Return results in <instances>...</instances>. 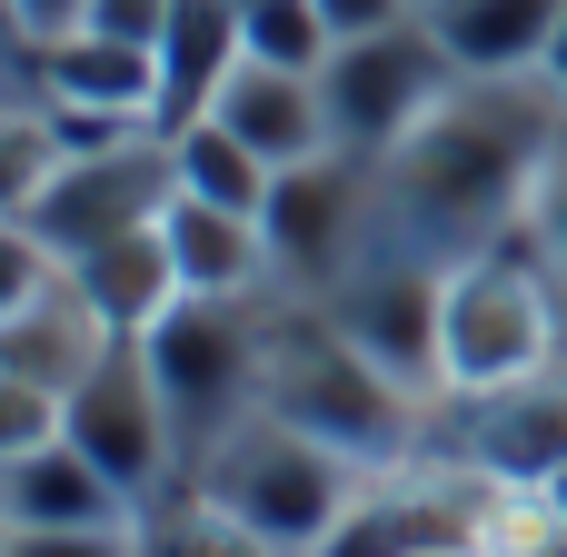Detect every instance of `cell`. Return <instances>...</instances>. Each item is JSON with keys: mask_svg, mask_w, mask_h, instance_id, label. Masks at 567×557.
<instances>
[{"mask_svg": "<svg viewBox=\"0 0 567 557\" xmlns=\"http://www.w3.org/2000/svg\"><path fill=\"white\" fill-rule=\"evenodd\" d=\"M558 110L567 100L548 80H458L379 159V249H419V259L458 269L468 249L518 239Z\"/></svg>", "mask_w": 567, "mask_h": 557, "instance_id": "cell-1", "label": "cell"}, {"mask_svg": "<svg viewBox=\"0 0 567 557\" xmlns=\"http://www.w3.org/2000/svg\"><path fill=\"white\" fill-rule=\"evenodd\" d=\"M259 409H279L289 429H309L319 448H339L349 468H409L419 439H429V399L399 389L369 349H349L329 329L319 299L279 289L269 299V379H259Z\"/></svg>", "mask_w": 567, "mask_h": 557, "instance_id": "cell-2", "label": "cell"}, {"mask_svg": "<svg viewBox=\"0 0 567 557\" xmlns=\"http://www.w3.org/2000/svg\"><path fill=\"white\" fill-rule=\"evenodd\" d=\"M359 478H369V468H349L339 448H319V439L289 429L279 409H239L229 429H209V439L189 448V488L219 498L259 548H279V557H319L329 548L339 518L369 498Z\"/></svg>", "mask_w": 567, "mask_h": 557, "instance_id": "cell-3", "label": "cell"}, {"mask_svg": "<svg viewBox=\"0 0 567 557\" xmlns=\"http://www.w3.org/2000/svg\"><path fill=\"white\" fill-rule=\"evenodd\" d=\"M558 309L567 289L528 239L468 249L449 269V399H498V389H528V379L567 369Z\"/></svg>", "mask_w": 567, "mask_h": 557, "instance_id": "cell-4", "label": "cell"}, {"mask_svg": "<svg viewBox=\"0 0 567 557\" xmlns=\"http://www.w3.org/2000/svg\"><path fill=\"white\" fill-rule=\"evenodd\" d=\"M468 70L449 60V40L429 30V10L389 20V30H359L319 60V100H329V140L359 149V159H389Z\"/></svg>", "mask_w": 567, "mask_h": 557, "instance_id": "cell-5", "label": "cell"}, {"mask_svg": "<svg viewBox=\"0 0 567 557\" xmlns=\"http://www.w3.org/2000/svg\"><path fill=\"white\" fill-rule=\"evenodd\" d=\"M269 299H179L140 339V359H150V379H159V399H169V419H179L189 448L209 429H229L239 409H259V379H269Z\"/></svg>", "mask_w": 567, "mask_h": 557, "instance_id": "cell-6", "label": "cell"}, {"mask_svg": "<svg viewBox=\"0 0 567 557\" xmlns=\"http://www.w3.org/2000/svg\"><path fill=\"white\" fill-rule=\"evenodd\" d=\"M169 199H179L169 130H150V140H120V149L60 159V169H50V189H30V199H20V209H0V219H10L20 239H40V249L70 269V259H90V249H110V239L150 229Z\"/></svg>", "mask_w": 567, "mask_h": 557, "instance_id": "cell-7", "label": "cell"}, {"mask_svg": "<svg viewBox=\"0 0 567 557\" xmlns=\"http://www.w3.org/2000/svg\"><path fill=\"white\" fill-rule=\"evenodd\" d=\"M329 329L349 349H369L399 389H419L429 409L449 399V269L419 249H369L339 289H319Z\"/></svg>", "mask_w": 567, "mask_h": 557, "instance_id": "cell-8", "label": "cell"}, {"mask_svg": "<svg viewBox=\"0 0 567 557\" xmlns=\"http://www.w3.org/2000/svg\"><path fill=\"white\" fill-rule=\"evenodd\" d=\"M259 229H269L279 289H299V299L339 289V279L379 249V159H359V149H319V159L279 169Z\"/></svg>", "mask_w": 567, "mask_h": 557, "instance_id": "cell-9", "label": "cell"}, {"mask_svg": "<svg viewBox=\"0 0 567 557\" xmlns=\"http://www.w3.org/2000/svg\"><path fill=\"white\" fill-rule=\"evenodd\" d=\"M60 439H70V448H90V458L120 478V498H130V508H159V498L189 478V439H179V419H169V399H159V379H150L140 339H120V349L70 389Z\"/></svg>", "mask_w": 567, "mask_h": 557, "instance_id": "cell-10", "label": "cell"}, {"mask_svg": "<svg viewBox=\"0 0 567 557\" xmlns=\"http://www.w3.org/2000/svg\"><path fill=\"white\" fill-rule=\"evenodd\" d=\"M10 80L70 100V110H120V120H159V50L110 40V30H60V40H20Z\"/></svg>", "mask_w": 567, "mask_h": 557, "instance_id": "cell-11", "label": "cell"}, {"mask_svg": "<svg viewBox=\"0 0 567 557\" xmlns=\"http://www.w3.org/2000/svg\"><path fill=\"white\" fill-rule=\"evenodd\" d=\"M209 120H219V130H239V140L269 159V169H299V159L339 149V140H329V100H319V70H279V60H239V70L219 80Z\"/></svg>", "mask_w": 567, "mask_h": 557, "instance_id": "cell-12", "label": "cell"}, {"mask_svg": "<svg viewBox=\"0 0 567 557\" xmlns=\"http://www.w3.org/2000/svg\"><path fill=\"white\" fill-rule=\"evenodd\" d=\"M0 518H10V528H120V518H140V508L120 498V478H110L90 448L40 439V448H10V458H0Z\"/></svg>", "mask_w": 567, "mask_h": 557, "instance_id": "cell-13", "label": "cell"}, {"mask_svg": "<svg viewBox=\"0 0 567 557\" xmlns=\"http://www.w3.org/2000/svg\"><path fill=\"white\" fill-rule=\"evenodd\" d=\"M468 409V458L478 478L498 488H548L567 468V379H528V389H498V399H458Z\"/></svg>", "mask_w": 567, "mask_h": 557, "instance_id": "cell-14", "label": "cell"}, {"mask_svg": "<svg viewBox=\"0 0 567 557\" xmlns=\"http://www.w3.org/2000/svg\"><path fill=\"white\" fill-rule=\"evenodd\" d=\"M169 229V259H179V289L189 299H269L279 289V259H269V229L249 209H219V199H169L159 209Z\"/></svg>", "mask_w": 567, "mask_h": 557, "instance_id": "cell-15", "label": "cell"}, {"mask_svg": "<svg viewBox=\"0 0 567 557\" xmlns=\"http://www.w3.org/2000/svg\"><path fill=\"white\" fill-rule=\"evenodd\" d=\"M567 0H429V30L468 80H538Z\"/></svg>", "mask_w": 567, "mask_h": 557, "instance_id": "cell-16", "label": "cell"}, {"mask_svg": "<svg viewBox=\"0 0 567 557\" xmlns=\"http://www.w3.org/2000/svg\"><path fill=\"white\" fill-rule=\"evenodd\" d=\"M70 279H80V299H90L120 339H150V329L189 299L159 219H150V229H130V239H110V249H90V259H70Z\"/></svg>", "mask_w": 567, "mask_h": 557, "instance_id": "cell-17", "label": "cell"}, {"mask_svg": "<svg viewBox=\"0 0 567 557\" xmlns=\"http://www.w3.org/2000/svg\"><path fill=\"white\" fill-rule=\"evenodd\" d=\"M239 60H249L239 0H169V20H159V120H169V130L199 120Z\"/></svg>", "mask_w": 567, "mask_h": 557, "instance_id": "cell-18", "label": "cell"}, {"mask_svg": "<svg viewBox=\"0 0 567 557\" xmlns=\"http://www.w3.org/2000/svg\"><path fill=\"white\" fill-rule=\"evenodd\" d=\"M169 169H179V189H189V199H219V209H249V219L269 209V179H279V169H269L239 130H219L209 110L169 130Z\"/></svg>", "mask_w": 567, "mask_h": 557, "instance_id": "cell-19", "label": "cell"}, {"mask_svg": "<svg viewBox=\"0 0 567 557\" xmlns=\"http://www.w3.org/2000/svg\"><path fill=\"white\" fill-rule=\"evenodd\" d=\"M140 557H279V548H259L219 498H199V488L179 478L159 508H140Z\"/></svg>", "mask_w": 567, "mask_h": 557, "instance_id": "cell-20", "label": "cell"}, {"mask_svg": "<svg viewBox=\"0 0 567 557\" xmlns=\"http://www.w3.org/2000/svg\"><path fill=\"white\" fill-rule=\"evenodd\" d=\"M239 40H249V60H279V70H319L339 50L319 0H239Z\"/></svg>", "mask_w": 567, "mask_h": 557, "instance_id": "cell-21", "label": "cell"}, {"mask_svg": "<svg viewBox=\"0 0 567 557\" xmlns=\"http://www.w3.org/2000/svg\"><path fill=\"white\" fill-rule=\"evenodd\" d=\"M518 239L558 269L567 289V110H558V140H548V159H538V189H528V219H518Z\"/></svg>", "mask_w": 567, "mask_h": 557, "instance_id": "cell-22", "label": "cell"}, {"mask_svg": "<svg viewBox=\"0 0 567 557\" xmlns=\"http://www.w3.org/2000/svg\"><path fill=\"white\" fill-rule=\"evenodd\" d=\"M0 557H140V518H120V528H10Z\"/></svg>", "mask_w": 567, "mask_h": 557, "instance_id": "cell-23", "label": "cell"}, {"mask_svg": "<svg viewBox=\"0 0 567 557\" xmlns=\"http://www.w3.org/2000/svg\"><path fill=\"white\" fill-rule=\"evenodd\" d=\"M159 20H169V0H90V30L140 40V50H159Z\"/></svg>", "mask_w": 567, "mask_h": 557, "instance_id": "cell-24", "label": "cell"}, {"mask_svg": "<svg viewBox=\"0 0 567 557\" xmlns=\"http://www.w3.org/2000/svg\"><path fill=\"white\" fill-rule=\"evenodd\" d=\"M90 20V0H10V30L20 40H60V30H80Z\"/></svg>", "mask_w": 567, "mask_h": 557, "instance_id": "cell-25", "label": "cell"}, {"mask_svg": "<svg viewBox=\"0 0 567 557\" xmlns=\"http://www.w3.org/2000/svg\"><path fill=\"white\" fill-rule=\"evenodd\" d=\"M319 10H329V30H339V40H359V30H389V20H409L419 0H319Z\"/></svg>", "mask_w": 567, "mask_h": 557, "instance_id": "cell-26", "label": "cell"}, {"mask_svg": "<svg viewBox=\"0 0 567 557\" xmlns=\"http://www.w3.org/2000/svg\"><path fill=\"white\" fill-rule=\"evenodd\" d=\"M538 80H548V90L567 100V20H558V40H548V60H538Z\"/></svg>", "mask_w": 567, "mask_h": 557, "instance_id": "cell-27", "label": "cell"}, {"mask_svg": "<svg viewBox=\"0 0 567 557\" xmlns=\"http://www.w3.org/2000/svg\"><path fill=\"white\" fill-rule=\"evenodd\" d=\"M419 10H429V0H419Z\"/></svg>", "mask_w": 567, "mask_h": 557, "instance_id": "cell-28", "label": "cell"}]
</instances>
